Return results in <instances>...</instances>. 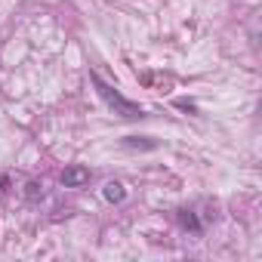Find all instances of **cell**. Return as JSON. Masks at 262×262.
<instances>
[{
    "label": "cell",
    "instance_id": "2",
    "mask_svg": "<svg viewBox=\"0 0 262 262\" xmlns=\"http://www.w3.org/2000/svg\"><path fill=\"white\" fill-rule=\"evenodd\" d=\"M86 182H90V170H86L83 164L65 167V173H62V185H65V188H80V185H86Z\"/></svg>",
    "mask_w": 262,
    "mask_h": 262
},
{
    "label": "cell",
    "instance_id": "4",
    "mask_svg": "<svg viewBox=\"0 0 262 262\" xmlns=\"http://www.w3.org/2000/svg\"><path fill=\"white\" fill-rule=\"evenodd\" d=\"M102 194H105V201H108V204H123V198H126V188H123L120 182H108Z\"/></svg>",
    "mask_w": 262,
    "mask_h": 262
},
{
    "label": "cell",
    "instance_id": "1",
    "mask_svg": "<svg viewBox=\"0 0 262 262\" xmlns=\"http://www.w3.org/2000/svg\"><path fill=\"white\" fill-rule=\"evenodd\" d=\"M90 80L96 83L99 96L105 99V105H108V108H111L114 114H120V117H126V120H142V117H145V108H139L136 102H129V99H123V96H120V93H117V90H114L111 83H105V80H102V77H99L96 71L90 74Z\"/></svg>",
    "mask_w": 262,
    "mask_h": 262
},
{
    "label": "cell",
    "instance_id": "3",
    "mask_svg": "<svg viewBox=\"0 0 262 262\" xmlns=\"http://www.w3.org/2000/svg\"><path fill=\"white\" fill-rule=\"evenodd\" d=\"M176 222H179L182 228H188V231H201V228H204L201 219H198L191 210H176Z\"/></svg>",
    "mask_w": 262,
    "mask_h": 262
},
{
    "label": "cell",
    "instance_id": "7",
    "mask_svg": "<svg viewBox=\"0 0 262 262\" xmlns=\"http://www.w3.org/2000/svg\"><path fill=\"white\" fill-rule=\"evenodd\" d=\"M0 188H10V179L7 176H0Z\"/></svg>",
    "mask_w": 262,
    "mask_h": 262
},
{
    "label": "cell",
    "instance_id": "6",
    "mask_svg": "<svg viewBox=\"0 0 262 262\" xmlns=\"http://www.w3.org/2000/svg\"><path fill=\"white\" fill-rule=\"evenodd\" d=\"M176 105H179L182 111H194V105H191V102H185V99H176Z\"/></svg>",
    "mask_w": 262,
    "mask_h": 262
},
{
    "label": "cell",
    "instance_id": "5",
    "mask_svg": "<svg viewBox=\"0 0 262 262\" xmlns=\"http://www.w3.org/2000/svg\"><path fill=\"white\" fill-rule=\"evenodd\" d=\"M126 145H129V148H155L158 142H139L136 136H126Z\"/></svg>",
    "mask_w": 262,
    "mask_h": 262
}]
</instances>
